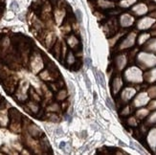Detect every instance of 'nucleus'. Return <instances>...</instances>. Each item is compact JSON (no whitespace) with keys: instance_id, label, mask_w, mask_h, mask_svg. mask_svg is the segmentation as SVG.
<instances>
[{"instance_id":"nucleus-3","label":"nucleus","mask_w":156,"mask_h":155,"mask_svg":"<svg viewBox=\"0 0 156 155\" xmlns=\"http://www.w3.org/2000/svg\"><path fill=\"white\" fill-rule=\"evenodd\" d=\"M11 10H12V11H16V10H18V4H17L16 1H13V2L11 4Z\"/></svg>"},{"instance_id":"nucleus-2","label":"nucleus","mask_w":156,"mask_h":155,"mask_svg":"<svg viewBox=\"0 0 156 155\" xmlns=\"http://www.w3.org/2000/svg\"><path fill=\"white\" fill-rule=\"evenodd\" d=\"M106 104H107V106L109 107L110 109H115L114 104H113V103L111 102V100H110L109 98H107V99H106Z\"/></svg>"},{"instance_id":"nucleus-6","label":"nucleus","mask_w":156,"mask_h":155,"mask_svg":"<svg viewBox=\"0 0 156 155\" xmlns=\"http://www.w3.org/2000/svg\"><path fill=\"white\" fill-rule=\"evenodd\" d=\"M76 13H77V16H78V20H79V21H80V20H81V12H80V11L77 10Z\"/></svg>"},{"instance_id":"nucleus-1","label":"nucleus","mask_w":156,"mask_h":155,"mask_svg":"<svg viewBox=\"0 0 156 155\" xmlns=\"http://www.w3.org/2000/svg\"><path fill=\"white\" fill-rule=\"evenodd\" d=\"M96 79L98 80V83H100V85L103 87V88H105V76L104 74L101 73V71H96Z\"/></svg>"},{"instance_id":"nucleus-5","label":"nucleus","mask_w":156,"mask_h":155,"mask_svg":"<svg viewBox=\"0 0 156 155\" xmlns=\"http://www.w3.org/2000/svg\"><path fill=\"white\" fill-rule=\"evenodd\" d=\"M84 79H85V82H86V84H87V87L88 88H91V85H90V83H89V79H88V78H87V76L86 75H84Z\"/></svg>"},{"instance_id":"nucleus-4","label":"nucleus","mask_w":156,"mask_h":155,"mask_svg":"<svg viewBox=\"0 0 156 155\" xmlns=\"http://www.w3.org/2000/svg\"><path fill=\"white\" fill-rule=\"evenodd\" d=\"M85 64L87 67H92V59L90 58H85Z\"/></svg>"}]
</instances>
